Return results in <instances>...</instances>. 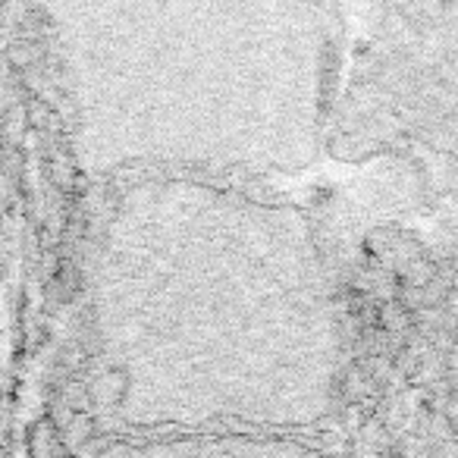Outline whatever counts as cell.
<instances>
[{
    "label": "cell",
    "mask_w": 458,
    "mask_h": 458,
    "mask_svg": "<svg viewBox=\"0 0 458 458\" xmlns=\"http://www.w3.org/2000/svg\"><path fill=\"white\" fill-rule=\"evenodd\" d=\"M89 301L129 433H293L339 389L330 274L286 204L204 176L139 179L98 236Z\"/></svg>",
    "instance_id": "6da1fadb"
},
{
    "label": "cell",
    "mask_w": 458,
    "mask_h": 458,
    "mask_svg": "<svg viewBox=\"0 0 458 458\" xmlns=\"http://www.w3.org/2000/svg\"><path fill=\"white\" fill-rule=\"evenodd\" d=\"M98 170H295L314 151L320 0H35Z\"/></svg>",
    "instance_id": "7a4b0ae2"
},
{
    "label": "cell",
    "mask_w": 458,
    "mask_h": 458,
    "mask_svg": "<svg viewBox=\"0 0 458 458\" xmlns=\"http://www.w3.org/2000/svg\"><path fill=\"white\" fill-rule=\"evenodd\" d=\"M91 458H324L289 433H129Z\"/></svg>",
    "instance_id": "3957f363"
}]
</instances>
